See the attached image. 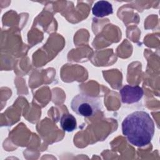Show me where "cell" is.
<instances>
[{"mask_svg":"<svg viewBox=\"0 0 160 160\" xmlns=\"http://www.w3.org/2000/svg\"><path fill=\"white\" fill-rule=\"evenodd\" d=\"M154 130V124L150 115L142 111L131 113L122 122V134L129 143L138 147H143L149 144Z\"/></svg>","mask_w":160,"mask_h":160,"instance_id":"1","label":"cell"},{"mask_svg":"<svg viewBox=\"0 0 160 160\" xmlns=\"http://www.w3.org/2000/svg\"><path fill=\"white\" fill-rule=\"evenodd\" d=\"M71 107L74 112L84 117L93 116L101 108V103L97 98L82 94L72 98Z\"/></svg>","mask_w":160,"mask_h":160,"instance_id":"2","label":"cell"},{"mask_svg":"<svg viewBox=\"0 0 160 160\" xmlns=\"http://www.w3.org/2000/svg\"><path fill=\"white\" fill-rule=\"evenodd\" d=\"M121 101L125 104H132L138 102L142 97L143 89L139 86H124L119 91Z\"/></svg>","mask_w":160,"mask_h":160,"instance_id":"3","label":"cell"},{"mask_svg":"<svg viewBox=\"0 0 160 160\" xmlns=\"http://www.w3.org/2000/svg\"><path fill=\"white\" fill-rule=\"evenodd\" d=\"M92 12L94 16L98 18L107 16L113 12L112 4L106 1H98L94 4Z\"/></svg>","mask_w":160,"mask_h":160,"instance_id":"4","label":"cell"},{"mask_svg":"<svg viewBox=\"0 0 160 160\" xmlns=\"http://www.w3.org/2000/svg\"><path fill=\"white\" fill-rule=\"evenodd\" d=\"M60 125L64 131L72 132L76 129L77 122L76 118L69 113H64L60 119Z\"/></svg>","mask_w":160,"mask_h":160,"instance_id":"5","label":"cell"}]
</instances>
